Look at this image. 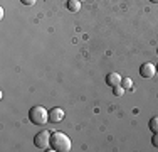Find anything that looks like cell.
Returning a JSON list of instances; mask_svg holds the SVG:
<instances>
[{"label":"cell","instance_id":"obj_3","mask_svg":"<svg viewBox=\"0 0 158 152\" xmlns=\"http://www.w3.org/2000/svg\"><path fill=\"white\" fill-rule=\"evenodd\" d=\"M34 145L40 150H49V147H51V132L40 130L39 134L34 137Z\"/></svg>","mask_w":158,"mask_h":152},{"label":"cell","instance_id":"obj_14","mask_svg":"<svg viewBox=\"0 0 158 152\" xmlns=\"http://www.w3.org/2000/svg\"><path fill=\"white\" fill-rule=\"evenodd\" d=\"M156 73H158V64H156Z\"/></svg>","mask_w":158,"mask_h":152},{"label":"cell","instance_id":"obj_6","mask_svg":"<svg viewBox=\"0 0 158 152\" xmlns=\"http://www.w3.org/2000/svg\"><path fill=\"white\" fill-rule=\"evenodd\" d=\"M123 81L121 74L119 73H108L106 74V85L111 86V88H114V86H119Z\"/></svg>","mask_w":158,"mask_h":152},{"label":"cell","instance_id":"obj_12","mask_svg":"<svg viewBox=\"0 0 158 152\" xmlns=\"http://www.w3.org/2000/svg\"><path fill=\"white\" fill-rule=\"evenodd\" d=\"M22 3H24V5H34V3H35V0H20Z\"/></svg>","mask_w":158,"mask_h":152},{"label":"cell","instance_id":"obj_1","mask_svg":"<svg viewBox=\"0 0 158 152\" xmlns=\"http://www.w3.org/2000/svg\"><path fill=\"white\" fill-rule=\"evenodd\" d=\"M51 149L56 152H69L71 139L64 132H52L51 134Z\"/></svg>","mask_w":158,"mask_h":152},{"label":"cell","instance_id":"obj_7","mask_svg":"<svg viewBox=\"0 0 158 152\" xmlns=\"http://www.w3.org/2000/svg\"><path fill=\"white\" fill-rule=\"evenodd\" d=\"M67 10L69 12H79L81 10V0H67Z\"/></svg>","mask_w":158,"mask_h":152},{"label":"cell","instance_id":"obj_15","mask_svg":"<svg viewBox=\"0 0 158 152\" xmlns=\"http://www.w3.org/2000/svg\"><path fill=\"white\" fill-rule=\"evenodd\" d=\"M156 54H158V49H156Z\"/></svg>","mask_w":158,"mask_h":152},{"label":"cell","instance_id":"obj_11","mask_svg":"<svg viewBox=\"0 0 158 152\" xmlns=\"http://www.w3.org/2000/svg\"><path fill=\"white\" fill-rule=\"evenodd\" d=\"M152 144H153L155 147H158V132H156V134H153V137H152Z\"/></svg>","mask_w":158,"mask_h":152},{"label":"cell","instance_id":"obj_13","mask_svg":"<svg viewBox=\"0 0 158 152\" xmlns=\"http://www.w3.org/2000/svg\"><path fill=\"white\" fill-rule=\"evenodd\" d=\"M150 2H152V3H158V0H150Z\"/></svg>","mask_w":158,"mask_h":152},{"label":"cell","instance_id":"obj_4","mask_svg":"<svg viewBox=\"0 0 158 152\" xmlns=\"http://www.w3.org/2000/svg\"><path fill=\"white\" fill-rule=\"evenodd\" d=\"M64 110L61 106H54V108H51V112H49V122L51 123H61L64 120Z\"/></svg>","mask_w":158,"mask_h":152},{"label":"cell","instance_id":"obj_9","mask_svg":"<svg viewBox=\"0 0 158 152\" xmlns=\"http://www.w3.org/2000/svg\"><path fill=\"white\" fill-rule=\"evenodd\" d=\"M121 86L125 90H130L131 86H133V79L131 78H123V81H121Z\"/></svg>","mask_w":158,"mask_h":152},{"label":"cell","instance_id":"obj_16","mask_svg":"<svg viewBox=\"0 0 158 152\" xmlns=\"http://www.w3.org/2000/svg\"><path fill=\"white\" fill-rule=\"evenodd\" d=\"M81 2H84V0H81Z\"/></svg>","mask_w":158,"mask_h":152},{"label":"cell","instance_id":"obj_5","mask_svg":"<svg viewBox=\"0 0 158 152\" xmlns=\"http://www.w3.org/2000/svg\"><path fill=\"white\" fill-rule=\"evenodd\" d=\"M140 74L141 78H153L156 74V66L153 63H143L140 66Z\"/></svg>","mask_w":158,"mask_h":152},{"label":"cell","instance_id":"obj_2","mask_svg":"<svg viewBox=\"0 0 158 152\" xmlns=\"http://www.w3.org/2000/svg\"><path fill=\"white\" fill-rule=\"evenodd\" d=\"M29 120L34 125H46L49 123V110L40 105H35L29 110Z\"/></svg>","mask_w":158,"mask_h":152},{"label":"cell","instance_id":"obj_10","mask_svg":"<svg viewBox=\"0 0 158 152\" xmlns=\"http://www.w3.org/2000/svg\"><path fill=\"white\" fill-rule=\"evenodd\" d=\"M113 93H114L116 96H121V95L125 93V88H123L121 85H119V86H114V88H113Z\"/></svg>","mask_w":158,"mask_h":152},{"label":"cell","instance_id":"obj_8","mask_svg":"<svg viewBox=\"0 0 158 152\" xmlns=\"http://www.w3.org/2000/svg\"><path fill=\"white\" fill-rule=\"evenodd\" d=\"M148 127H150V130H152L153 134H156V132H158V115H156V117H152V118H150Z\"/></svg>","mask_w":158,"mask_h":152}]
</instances>
